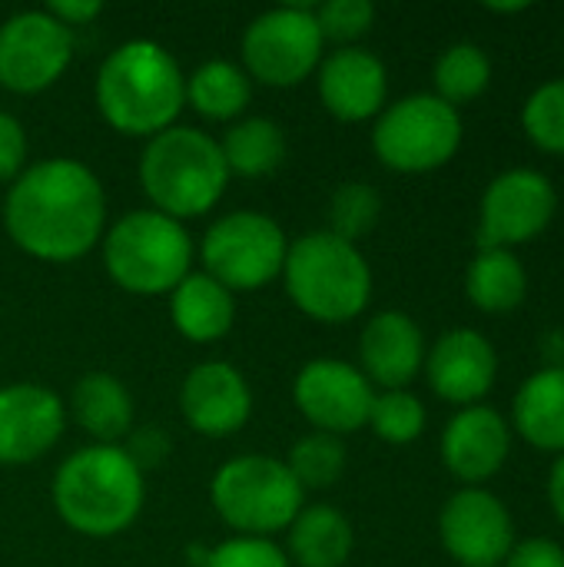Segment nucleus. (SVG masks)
<instances>
[{"mask_svg":"<svg viewBox=\"0 0 564 567\" xmlns=\"http://www.w3.org/2000/svg\"><path fill=\"white\" fill-rule=\"evenodd\" d=\"M3 229L30 259L76 262L106 233L103 183L70 156L30 163L3 196Z\"/></svg>","mask_w":564,"mask_h":567,"instance_id":"nucleus-1","label":"nucleus"},{"mask_svg":"<svg viewBox=\"0 0 564 567\" xmlns=\"http://www.w3.org/2000/svg\"><path fill=\"white\" fill-rule=\"evenodd\" d=\"M93 100L110 130L153 140L176 126L186 106V76L163 43L126 40L100 63Z\"/></svg>","mask_w":564,"mask_h":567,"instance_id":"nucleus-2","label":"nucleus"},{"mask_svg":"<svg viewBox=\"0 0 564 567\" xmlns=\"http://www.w3.org/2000/svg\"><path fill=\"white\" fill-rule=\"evenodd\" d=\"M50 495L70 532L113 538L140 518L146 482L123 445H86L63 458Z\"/></svg>","mask_w":564,"mask_h":567,"instance_id":"nucleus-3","label":"nucleus"},{"mask_svg":"<svg viewBox=\"0 0 564 567\" xmlns=\"http://www.w3.org/2000/svg\"><path fill=\"white\" fill-rule=\"evenodd\" d=\"M140 186L150 209L170 219H196L216 209L229 186L219 140L196 126H170L146 140L140 156Z\"/></svg>","mask_w":564,"mask_h":567,"instance_id":"nucleus-4","label":"nucleus"},{"mask_svg":"<svg viewBox=\"0 0 564 567\" xmlns=\"http://www.w3.org/2000/svg\"><path fill=\"white\" fill-rule=\"evenodd\" d=\"M283 286L302 316L322 326H342L369 309L372 269L356 243H346L329 229H312L289 243Z\"/></svg>","mask_w":564,"mask_h":567,"instance_id":"nucleus-5","label":"nucleus"},{"mask_svg":"<svg viewBox=\"0 0 564 567\" xmlns=\"http://www.w3.org/2000/svg\"><path fill=\"white\" fill-rule=\"evenodd\" d=\"M106 276L133 296H170L193 269V239L180 219L156 209L120 216L100 239Z\"/></svg>","mask_w":564,"mask_h":567,"instance_id":"nucleus-6","label":"nucleus"},{"mask_svg":"<svg viewBox=\"0 0 564 567\" xmlns=\"http://www.w3.org/2000/svg\"><path fill=\"white\" fill-rule=\"evenodd\" d=\"M209 502L233 532L249 538H273L276 532H286L302 512L306 492L283 458L239 455L216 468L209 482Z\"/></svg>","mask_w":564,"mask_h":567,"instance_id":"nucleus-7","label":"nucleus"},{"mask_svg":"<svg viewBox=\"0 0 564 567\" xmlns=\"http://www.w3.org/2000/svg\"><path fill=\"white\" fill-rule=\"evenodd\" d=\"M465 126L455 106L435 93H409L389 103L372 126V153L392 173H432L462 146Z\"/></svg>","mask_w":564,"mask_h":567,"instance_id":"nucleus-8","label":"nucleus"},{"mask_svg":"<svg viewBox=\"0 0 564 567\" xmlns=\"http://www.w3.org/2000/svg\"><path fill=\"white\" fill-rule=\"evenodd\" d=\"M289 239L283 226L259 209H236L219 216L199 246L203 272L236 292H256L283 276Z\"/></svg>","mask_w":564,"mask_h":567,"instance_id":"nucleus-9","label":"nucleus"},{"mask_svg":"<svg viewBox=\"0 0 564 567\" xmlns=\"http://www.w3.org/2000/svg\"><path fill=\"white\" fill-rule=\"evenodd\" d=\"M322 33L309 3H286L259 13L243 33V70L253 83L289 90L322 63Z\"/></svg>","mask_w":564,"mask_h":567,"instance_id":"nucleus-10","label":"nucleus"},{"mask_svg":"<svg viewBox=\"0 0 564 567\" xmlns=\"http://www.w3.org/2000/svg\"><path fill=\"white\" fill-rule=\"evenodd\" d=\"M558 209L555 183L529 166L499 173L479 206V249H515L539 239Z\"/></svg>","mask_w":564,"mask_h":567,"instance_id":"nucleus-11","label":"nucleus"},{"mask_svg":"<svg viewBox=\"0 0 564 567\" xmlns=\"http://www.w3.org/2000/svg\"><path fill=\"white\" fill-rule=\"evenodd\" d=\"M73 60V33L47 10H20L0 23V86L17 96L50 90Z\"/></svg>","mask_w":564,"mask_h":567,"instance_id":"nucleus-12","label":"nucleus"},{"mask_svg":"<svg viewBox=\"0 0 564 567\" xmlns=\"http://www.w3.org/2000/svg\"><path fill=\"white\" fill-rule=\"evenodd\" d=\"M293 399L316 432L342 439L366 429L376 389L352 362L312 359L299 369L293 382Z\"/></svg>","mask_w":564,"mask_h":567,"instance_id":"nucleus-13","label":"nucleus"},{"mask_svg":"<svg viewBox=\"0 0 564 567\" xmlns=\"http://www.w3.org/2000/svg\"><path fill=\"white\" fill-rule=\"evenodd\" d=\"M439 538L462 567H499L515 548V525L505 502L489 488H459L442 505Z\"/></svg>","mask_w":564,"mask_h":567,"instance_id":"nucleus-14","label":"nucleus"},{"mask_svg":"<svg viewBox=\"0 0 564 567\" xmlns=\"http://www.w3.org/2000/svg\"><path fill=\"white\" fill-rule=\"evenodd\" d=\"M66 429L63 399L37 382L0 385V465L43 458Z\"/></svg>","mask_w":564,"mask_h":567,"instance_id":"nucleus-15","label":"nucleus"},{"mask_svg":"<svg viewBox=\"0 0 564 567\" xmlns=\"http://www.w3.org/2000/svg\"><path fill=\"white\" fill-rule=\"evenodd\" d=\"M429 389L459 409L482 405L499 379V352L479 329H449L425 352Z\"/></svg>","mask_w":564,"mask_h":567,"instance_id":"nucleus-16","label":"nucleus"},{"mask_svg":"<svg viewBox=\"0 0 564 567\" xmlns=\"http://www.w3.org/2000/svg\"><path fill=\"white\" fill-rule=\"evenodd\" d=\"M180 412L193 432L229 439L253 415V389L236 365L209 359L186 372L180 385Z\"/></svg>","mask_w":564,"mask_h":567,"instance_id":"nucleus-17","label":"nucleus"},{"mask_svg":"<svg viewBox=\"0 0 564 567\" xmlns=\"http://www.w3.org/2000/svg\"><path fill=\"white\" fill-rule=\"evenodd\" d=\"M319 100L342 123H366L386 110L389 70L366 47H336L316 70Z\"/></svg>","mask_w":564,"mask_h":567,"instance_id":"nucleus-18","label":"nucleus"},{"mask_svg":"<svg viewBox=\"0 0 564 567\" xmlns=\"http://www.w3.org/2000/svg\"><path fill=\"white\" fill-rule=\"evenodd\" d=\"M512 452V425L492 405L459 409L442 432V462L465 488H482L495 478Z\"/></svg>","mask_w":564,"mask_h":567,"instance_id":"nucleus-19","label":"nucleus"},{"mask_svg":"<svg viewBox=\"0 0 564 567\" xmlns=\"http://www.w3.org/2000/svg\"><path fill=\"white\" fill-rule=\"evenodd\" d=\"M425 336L419 322L402 309L376 312L359 336V369L382 392L406 389L425 365Z\"/></svg>","mask_w":564,"mask_h":567,"instance_id":"nucleus-20","label":"nucleus"},{"mask_svg":"<svg viewBox=\"0 0 564 567\" xmlns=\"http://www.w3.org/2000/svg\"><path fill=\"white\" fill-rule=\"evenodd\" d=\"M170 319L186 342H219L236 322V296L206 272H189L170 292Z\"/></svg>","mask_w":564,"mask_h":567,"instance_id":"nucleus-21","label":"nucleus"},{"mask_svg":"<svg viewBox=\"0 0 564 567\" xmlns=\"http://www.w3.org/2000/svg\"><path fill=\"white\" fill-rule=\"evenodd\" d=\"M356 548L352 522L332 505H302L286 528V558L296 567H346Z\"/></svg>","mask_w":564,"mask_h":567,"instance_id":"nucleus-22","label":"nucleus"},{"mask_svg":"<svg viewBox=\"0 0 564 567\" xmlns=\"http://www.w3.org/2000/svg\"><path fill=\"white\" fill-rule=\"evenodd\" d=\"M70 415L93 445H116L133 432V395L116 375L86 372L70 392Z\"/></svg>","mask_w":564,"mask_h":567,"instance_id":"nucleus-23","label":"nucleus"},{"mask_svg":"<svg viewBox=\"0 0 564 567\" xmlns=\"http://www.w3.org/2000/svg\"><path fill=\"white\" fill-rule=\"evenodd\" d=\"M512 429L539 452H564V369H539L512 402Z\"/></svg>","mask_w":564,"mask_h":567,"instance_id":"nucleus-24","label":"nucleus"},{"mask_svg":"<svg viewBox=\"0 0 564 567\" xmlns=\"http://www.w3.org/2000/svg\"><path fill=\"white\" fill-rule=\"evenodd\" d=\"M465 296L489 316L519 309L529 296V272L515 249H479L465 272Z\"/></svg>","mask_w":564,"mask_h":567,"instance_id":"nucleus-25","label":"nucleus"},{"mask_svg":"<svg viewBox=\"0 0 564 567\" xmlns=\"http://www.w3.org/2000/svg\"><path fill=\"white\" fill-rule=\"evenodd\" d=\"M249 100L253 80L233 60H206L186 76V103L213 123L243 120Z\"/></svg>","mask_w":564,"mask_h":567,"instance_id":"nucleus-26","label":"nucleus"},{"mask_svg":"<svg viewBox=\"0 0 564 567\" xmlns=\"http://www.w3.org/2000/svg\"><path fill=\"white\" fill-rule=\"evenodd\" d=\"M223 159L229 176L259 179L283 166L286 159V133L269 116H243L229 123V130L219 140Z\"/></svg>","mask_w":564,"mask_h":567,"instance_id":"nucleus-27","label":"nucleus"},{"mask_svg":"<svg viewBox=\"0 0 564 567\" xmlns=\"http://www.w3.org/2000/svg\"><path fill=\"white\" fill-rule=\"evenodd\" d=\"M432 83H435V96L459 110V103H472L489 90L492 60L479 43L469 40L452 43L439 53L432 66Z\"/></svg>","mask_w":564,"mask_h":567,"instance_id":"nucleus-28","label":"nucleus"},{"mask_svg":"<svg viewBox=\"0 0 564 567\" xmlns=\"http://www.w3.org/2000/svg\"><path fill=\"white\" fill-rule=\"evenodd\" d=\"M283 462L302 492H322V488H332L346 475L349 455H346V445L339 435L309 432L293 442V449Z\"/></svg>","mask_w":564,"mask_h":567,"instance_id":"nucleus-29","label":"nucleus"},{"mask_svg":"<svg viewBox=\"0 0 564 567\" xmlns=\"http://www.w3.org/2000/svg\"><path fill=\"white\" fill-rule=\"evenodd\" d=\"M425 422H429V412L422 399L409 389H392L372 399L366 425L389 445H412L425 432Z\"/></svg>","mask_w":564,"mask_h":567,"instance_id":"nucleus-30","label":"nucleus"},{"mask_svg":"<svg viewBox=\"0 0 564 567\" xmlns=\"http://www.w3.org/2000/svg\"><path fill=\"white\" fill-rule=\"evenodd\" d=\"M379 216H382V196L376 193V186L362 179L342 183L329 199V233L346 243H359L362 236H369Z\"/></svg>","mask_w":564,"mask_h":567,"instance_id":"nucleus-31","label":"nucleus"},{"mask_svg":"<svg viewBox=\"0 0 564 567\" xmlns=\"http://www.w3.org/2000/svg\"><path fill=\"white\" fill-rule=\"evenodd\" d=\"M522 130L542 153L564 156V76L532 90L522 106Z\"/></svg>","mask_w":564,"mask_h":567,"instance_id":"nucleus-32","label":"nucleus"},{"mask_svg":"<svg viewBox=\"0 0 564 567\" xmlns=\"http://www.w3.org/2000/svg\"><path fill=\"white\" fill-rule=\"evenodd\" d=\"M312 13L322 40L339 47H356V40H362L376 23V7L369 0H326L312 7Z\"/></svg>","mask_w":564,"mask_h":567,"instance_id":"nucleus-33","label":"nucleus"},{"mask_svg":"<svg viewBox=\"0 0 564 567\" xmlns=\"http://www.w3.org/2000/svg\"><path fill=\"white\" fill-rule=\"evenodd\" d=\"M203 567H293L286 551L273 538H249L236 535L213 551H206Z\"/></svg>","mask_w":564,"mask_h":567,"instance_id":"nucleus-34","label":"nucleus"},{"mask_svg":"<svg viewBox=\"0 0 564 567\" xmlns=\"http://www.w3.org/2000/svg\"><path fill=\"white\" fill-rule=\"evenodd\" d=\"M27 169V130L23 123L0 110V183H13Z\"/></svg>","mask_w":564,"mask_h":567,"instance_id":"nucleus-35","label":"nucleus"},{"mask_svg":"<svg viewBox=\"0 0 564 567\" xmlns=\"http://www.w3.org/2000/svg\"><path fill=\"white\" fill-rule=\"evenodd\" d=\"M505 567H564V548L552 538H525L509 551Z\"/></svg>","mask_w":564,"mask_h":567,"instance_id":"nucleus-36","label":"nucleus"},{"mask_svg":"<svg viewBox=\"0 0 564 567\" xmlns=\"http://www.w3.org/2000/svg\"><path fill=\"white\" fill-rule=\"evenodd\" d=\"M130 445H126V455L136 462V468H153L166 458V449H170V439L160 432V429H136L126 435Z\"/></svg>","mask_w":564,"mask_h":567,"instance_id":"nucleus-37","label":"nucleus"},{"mask_svg":"<svg viewBox=\"0 0 564 567\" xmlns=\"http://www.w3.org/2000/svg\"><path fill=\"white\" fill-rule=\"evenodd\" d=\"M43 10L73 33L76 27H90L103 13V3L100 0H50Z\"/></svg>","mask_w":564,"mask_h":567,"instance_id":"nucleus-38","label":"nucleus"},{"mask_svg":"<svg viewBox=\"0 0 564 567\" xmlns=\"http://www.w3.org/2000/svg\"><path fill=\"white\" fill-rule=\"evenodd\" d=\"M542 369H564V329H545L539 336Z\"/></svg>","mask_w":564,"mask_h":567,"instance_id":"nucleus-39","label":"nucleus"},{"mask_svg":"<svg viewBox=\"0 0 564 567\" xmlns=\"http://www.w3.org/2000/svg\"><path fill=\"white\" fill-rule=\"evenodd\" d=\"M548 505H552L555 518L564 525V452L555 458L552 475H548Z\"/></svg>","mask_w":564,"mask_h":567,"instance_id":"nucleus-40","label":"nucleus"},{"mask_svg":"<svg viewBox=\"0 0 564 567\" xmlns=\"http://www.w3.org/2000/svg\"><path fill=\"white\" fill-rule=\"evenodd\" d=\"M485 10L489 13H525L529 3H522V0L519 3H485Z\"/></svg>","mask_w":564,"mask_h":567,"instance_id":"nucleus-41","label":"nucleus"}]
</instances>
